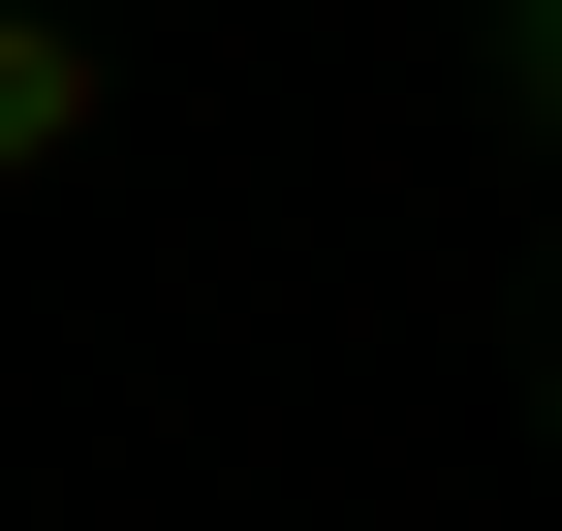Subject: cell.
I'll use <instances>...</instances> for the list:
<instances>
[{"label": "cell", "mask_w": 562, "mask_h": 531, "mask_svg": "<svg viewBox=\"0 0 562 531\" xmlns=\"http://www.w3.org/2000/svg\"><path fill=\"white\" fill-rule=\"evenodd\" d=\"M501 125H531V157H562V0H501Z\"/></svg>", "instance_id": "cell-2"}, {"label": "cell", "mask_w": 562, "mask_h": 531, "mask_svg": "<svg viewBox=\"0 0 562 531\" xmlns=\"http://www.w3.org/2000/svg\"><path fill=\"white\" fill-rule=\"evenodd\" d=\"M94 125H125V32L94 0H0V188H63Z\"/></svg>", "instance_id": "cell-1"}]
</instances>
